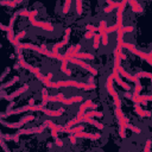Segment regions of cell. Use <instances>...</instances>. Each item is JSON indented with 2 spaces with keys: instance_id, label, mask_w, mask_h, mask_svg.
Masks as SVG:
<instances>
[{
  "instance_id": "1",
  "label": "cell",
  "mask_w": 152,
  "mask_h": 152,
  "mask_svg": "<svg viewBox=\"0 0 152 152\" xmlns=\"http://www.w3.org/2000/svg\"><path fill=\"white\" fill-rule=\"evenodd\" d=\"M17 48L19 49H29V50H32V51H36L41 55H45L48 57H51V58H56L61 62L64 61V56L58 54V53H53V51H49L46 48H42V46H37L35 44H31V43H17Z\"/></svg>"
},
{
  "instance_id": "2",
  "label": "cell",
  "mask_w": 152,
  "mask_h": 152,
  "mask_svg": "<svg viewBox=\"0 0 152 152\" xmlns=\"http://www.w3.org/2000/svg\"><path fill=\"white\" fill-rule=\"evenodd\" d=\"M97 105H95L93 101L91 99H88L86 100L80 106V109H79V113H77V115H76V118H74L73 120H70L66 126H64V132H67L70 127H73V126H75L76 124H80L82 121V118H83V114L86 113V109L87 108H92V109H96Z\"/></svg>"
},
{
  "instance_id": "3",
  "label": "cell",
  "mask_w": 152,
  "mask_h": 152,
  "mask_svg": "<svg viewBox=\"0 0 152 152\" xmlns=\"http://www.w3.org/2000/svg\"><path fill=\"white\" fill-rule=\"evenodd\" d=\"M46 88H61V87H75L77 89H83L87 86V83H82V82H77V81H74V80H67V81H57V82H51L49 80L43 79L42 81Z\"/></svg>"
},
{
  "instance_id": "4",
  "label": "cell",
  "mask_w": 152,
  "mask_h": 152,
  "mask_svg": "<svg viewBox=\"0 0 152 152\" xmlns=\"http://www.w3.org/2000/svg\"><path fill=\"white\" fill-rule=\"evenodd\" d=\"M38 15V11L37 10H33V11H30V15H29V20L31 23L32 26H36V28H39V29H43L45 31H49V32H53L54 31V26L51 24L49 23H45V21H38L35 19V17Z\"/></svg>"
},
{
  "instance_id": "5",
  "label": "cell",
  "mask_w": 152,
  "mask_h": 152,
  "mask_svg": "<svg viewBox=\"0 0 152 152\" xmlns=\"http://www.w3.org/2000/svg\"><path fill=\"white\" fill-rule=\"evenodd\" d=\"M64 56V61H67V62H70V63H74V64H76V66H80L81 68H83V69H86L87 71H89L92 75H94V76H96L97 75V70L94 68V67H92V66H89V64H87V63L83 61V59H80V58H76V57H70V56H68V55H63Z\"/></svg>"
},
{
  "instance_id": "6",
  "label": "cell",
  "mask_w": 152,
  "mask_h": 152,
  "mask_svg": "<svg viewBox=\"0 0 152 152\" xmlns=\"http://www.w3.org/2000/svg\"><path fill=\"white\" fill-rule=\"evenodd\" d=\"M122 48H126L129 50V51H131L132 54H134V55H137L138 57H142L143 59H145L149 64H151V57H152V54L151 53H149V54H145V53H143V51H140V50H138L137 48H135V45H133V44H131V43H125V42H122Z\"/></svg>"
},
{
  "instance_id": "7",
  "label": "cell",
  "mask_w": 152,
  "mask_h": 152,
  "mask_svg": "<svg viewBox=\"0 0 152 152\" xmlns=\"http://www.w3.org/2000/svg\"><path fill=\"white\" fill-rule=\"evenodd\" d=\"M106 88H107L108 94L114 99V104H115V106L117 107H121V100H120L117 91L114 89V87H113V75L108 76L107 82H106Z\"/></svg>"
},
{
  "instance_id": "8",
  "label": "cell",
  "mask_w": 152,
  "mask_h": 152,
  "mask_svg": "<svg viewBox=\"0 0 152 152\" xmlns=\"http://www.w3.org/2000/svg\"><path fill=\"white\" fill-rule=\"evenodd\" d=\"M35 120V115H32V114H30V115H26V117H24L20 121L18 122H7V121H4L3 119H0V124H3L5 127H8V129H20L23 127V126L25 124H28L30 121Z\"/></svg>"
},
{
  "instance_id": "9",
  "label": "cell",
  "mask_w": 152,
  "mask_h": 152,
  "mask_svg": "<svg viewBox=\"0 0 152 152\" xmlns=\"http://www.w3.org/2000/svg\"><path fill=\"white\" fill-rule=\"evenodd\" d=\"M115 114L119 119V124H120V137L121 138H126V124L129 122V119L124 115V113L121 111V107H117L115 108Z\"/></svg>"
},
{
  "instance_id": "10",
  "label": "cell",
  "mask_w": 152,
  "mask_h": 152,
  "mask_svg": "<svg viewBox=\"0 0 152 152\" xmlns=\"http://www.w3.org/2000/svg\"><path fill=\"white\" fill-rule=\"evenodd\" d=\"M46 129V126L43 124L41 126H38V127H33V129H28V130H19L17 131V134L21 135V134H33V133H38V134H41L44 132V130Z\"/></svg>"
},
{
  "instance_id": "11",
  "label": "cell",
  "mask_w": 152,
  "mask_h": 152,
  "mask_svg": "<svg viewBox=\"0 0 152 152\" xmlns=\"http://www.w3.org/2000/svg\"><path fill=\"white\" fill-rule=\"evenodd\" d=\"M125 97H127L130 100H132L133 102H138V104H142L143 101H151L152 100V96L151 95H133V94H130V93H126L125 94Z\"/></svg>"
},
{
  "instance_id": "12",
  "label": "cell",
  "mask_w": 152,
  "mask_h": 152,
  "mask_svg": "<svg viewBox=\"0 0 152 152\" xmlns=\"http://www.w3.org/2000/svg\"><path fill=\"white\" fill-rule=\"evenodd\" d=\"M29 88H30L29 84H24L23 87H20L19 89H17L16 92H13L12 94H10V95H8V94H5V95H4V99L7 100V101H13V99H16L17 96H19V95H21L23 93H25V92L29 89Z\"/></svg>"
},
{
  "instance_id": "13",
  "label": "cell",
  "mask_w": 152,
  "mask_h": 152,
  "mask_svg": "<svg viewBox=\"0 0 152 152\" xmlns=\"http://www.w3.org/2000/svg\"><path fill=\"white\" fill-rule=\"evenodd\" d=\"M112 75H113V80L115 81V82H117V83H118L121 88H124V89H125V91H127V92L131 89V87L129 86V83H126V82H124V81H122L121 76L119 75V73H118V70H117L115 68L113 69V74H112Z\"/></svg>"
},
{
  "instance_id": "14",
  "label": "cell",
  "mask_w": 152,
  "mask_h": 152,
  "mask_svg": "<svg viewBox=\"0 0 152 152\" xmlns=\"http://www.w3.org/2000/svg\"><path fill=\"white\" fill-rule=\"evenodd\" d=\"M18 13H15L13 17H12L10 19V24H8V26H7V39L11 42V43H13L15 41V35H13V25H15V21H16V18H17Z\"/></svg>"
},
{
  "instance_id": "15",
  "label": "cell",
  "mask_w": 152,
  "mask_h": 152,
  "mask_svg": "<svg viewBox=\"0 0 152 152\" xmlns=\"http://www.w3.org/2000/svg\"><path fill=\"white\" fill-rule=\"evenodd\" d=\"M76 138H82V139H92V140H96V139H100L101 138V134L100 133H86L83 131L81 132H76V133H73Z\"/></svg>"
},
{
  "instance_id": "16",
  "label": "cell",
  "mask_w": 152,
  "mask_h": 152,
  "mask_svg": "<svg viewBox=\"0 0 152 152\" xmlns=\"http://www.w3.org/2000/svg\"><path fill=\"white\" fill-rule=\"evenodd\" d=\"M70 32H71V29H67V30H66L64 39H63L62 42H59V43H57V44L54 45V48H53V53H58V49H59V48H63V46H66V45H67V43L69 42Z\"/></svg>"
},
{
  "instance_id": "17",
  "label": "cell",
  "mask_w": 152,
  "mask_h": 152,
  "mask_svg": "<svg viewBox=\"0 0 152 152\" xmlns=\"http://www.w3.org/2000/svg\"><path fill=\"white\" fill-rule=\"evenodd\" d=\"M18 66L19 67H23V68H25V69H28L30 73H32V74H38V73H41V70H39V68H36V67H32L31 64H29V63H26L24 61V58L23 59H19V62H18Z\"/></svg>"
},
{
  "instance_id": "18",
  "label": "cell",
  "mask_w": 152,
  "mask_h": 152,
  "mask_svg": "<svg viewBox=\"0 0 152 152\" xmlns=\"http://www.w3.org/2000/svg\"><path fill=\"white\" fill-rule=\"evenodd\" d=\"M82 121H84V122H87V124H91V125L95 126V127H96V129H99V130H104V127H105V126H104L102 124H101V122H97V121H95L93 118H91V117H87L86 114H83Z\"/></svg>"
},
{
  "instance_id": "19",
  "label": "cell",
  "mask_w": 152,
  "mask_h": 152,
  "mask_svg": "<svg viewBox=\"0 0 152 152\" xmlns=\"http://www.w3.org/2000/svg\"><path fill=\"white\" fill-rule=\"evenodd\" d=\"M134 109H135V113L140 117H146V118L151 117V112L150 111H144L143 107L140 106V104H138V102H134Z\"/></svg>"
},
{
  "instance_id": "20",
  "label": "cell",
  "mask_w": 152,
  "mask_h": 152,
  "mask_svg": "<svg viewBox=\"0 0 152 152\" xmlns=\"http://www.w3.org/2000/svg\"><path fill=\"white\" fill-rule=\"evenodd\" d=\"M44 114L45 115H49V117H61L63 113H64V108L63 107H61L59 109H57V111H53V109H48V108H44Z\"/></svg>"
},
{
  "instance_id": "21",
  "label": "cell",
  "mask_w": 152,
  "mask_h": 152,
  "mask_svg": "<svg viewBox=\"0 0 152 152\" xmlns=\"http://www.w3.org/2000/svg\"><path fill=\"white\" fill-rule=\"evenodd\" d=\"M43 124L46 126V127H50L51 130H56L57 132H64V127H63V126H59V125L53 122L51 120H45Z\"/></svg>"
},
{
  "instance_id": "22",
  "label": "cell",
  "mask_w": 152,
  "mask_h": 152,
  "mask_svg": "<svg viewBox=\"0 0 152 152\" xmlns=\"http://www.w3.org/2000/svg\"><path fill=\"white\" fill-rule=\"evenodd\" d=\"M83 101V97L81 95H77V96H71L69 99H63L62 100V104H64V105H71L74 102H82Z\"/></svg>"
},
{
  "instance_id": "23",
  "label": "cell",
  "mask_w": 152,
  "mask_h": 152,
  "mask_svg": "<svg viewBox=\"0 0 152 152\" xmlns=\"http://www.w3.org/2000/svg\"><path fill=\"white\" fill-rule=\"evenodd\" d=\"M127 3L131 5L133 12H137V13H139V12H143V6H142L140 4H139V3L137 1V0H129Z\"/></svg>"
},
{
  "instance_id": "24",
  "label": "cell",
  "mask_w": 152,
  "mask_h": 152,
  "mask_svg": "<svg viewBox=\"0 0 152 152\" xmlns=\"http://www.w3.org/2000/svg\"><path fill=\"white\" fill-rule=\"evenodd\" d=\"M70 57H76L80 59H94V56L92 54H88V53H76Z\"/></svg>"
},
{
  "instance_id": "25",
  "label": "cell",
  "mask_w": 152,
  "mask_h": 152,
  "mask_svg": "<svg viewBox=\"0 0 152 152\" xmlns=\"http://www.w3.org/2000/svg\"><path fill=\"white\" fill-rule=\"evenodd\" d=\"M19 81V76H15L13 79H12L11 81H8V82H6V83H4V84H1L0 86V92H3L4 89H6V88H10L11 86H13L16 82H18Z\"/></svg>"
},
{
  "instance_id": "26",
  "label": "cell",
  "mask_w": 152,
  "mask_h": 152,
  "mask_svg": "<svg viewBox=\"0 0 152 152\" xmlns=\"http://www.w3.org/2000/svg\"><path fill=\"white\" fill-rule=\"evenodd\" d=\"M63 99H64V94H63V93H58L57 95L49 96L48 101H49V102H62Z\"/></svg>"
},
{
  "instance_id": "27",
  "label": "cell",
  "mask_w": 152,
  "mask_h": 152,
  "mask_svg": "<svg viewBox=\"0 0 152 152\" xmlns=\"http://www.w3.org/2000/svg\"><path fill=\"white\" fill-rule=\"evenodd\" d=\"M84 114H86L87 117H91V118H94V117H96V118H102V117H104V113H102V112H97V111H95V109L88 112V113H84Z\"/></svg>"
},
{
  "instance_id": "28",
  "label": "cell",
  "mask_w": 152,
  "mask_h": 152,
  "mask_svg": "<svg viewBox=\"0 0 152 152\" xmlns=\"http://www.w3.org/2000/svg\"><path fill=\"white\" fill-rule=\"evenodd\" d=\"M122 12H120V11H118L117 12V24H115V26H117V30L118 29H120V28H122L124 25H122Z\"/></svg>"
},
{
  "instance_id": "29",
  "label": "cell",
  "mask_w": 152,
  "mask_h": 152,
  "mask_svg": "<svg viewBox=\"0 0 152 152\" xmlns=\"http://www.w3.org/2000/svg\"><path fill=\"white\" fill-rule=\"evenodd\" d=\"M134 76H135L137 79H139V80H140L142 77L151 79V77H152V74H151V73H149V71H139V73H137Z\"/></svg>"
},
{
  "instance_id": "30",
  "label": "cell",
  "mask_w": 152,
  "mask_h": 152,
  "mask_svg": "<svg viewBox=\"0 0 152 152\" xmlns=\"http://www.w3.org/2000/svg\"><path fill=\"white\" fill-rule=\"evenodd\" d=\"M48 99H49L48 89H46V88H43V89H42V105L43 106H46V104L49 102Z\"/></svg>"
},
{
  "instance_id": "31",
  "label": "cell",
  "mask_w": 152,
  "mask_h": 152,
  "mask_svg": "<svg viewBox=\"0 0 152 152\" xmlns=\"http://www.w3.org/2000/svg\"><path fill=\"white\" fill-rule=\"evenodd\" d=\"M67 63H68L67 61H63V62H62L61 71H62V73H64V74H66V75H68V76H70V75H71V70L67 68Z\"/></svg>"
},
{
  "instance_id": "32",
  "label": "cell",
  "mask_w": 152,
  "mask_h": 152,
  "mask_svg": "<svg viewBox=\"0 0 152 152\" xmlns=\"http://www.w3.org/2000/svg\"><path fill=\"white\" fill-rule=\"evenodd\" d=\"M93 38H94V43H93V48H94V49H99V46H100V42H101V36H100V33H99V35H96V33H94V36H93Z\"/></svg>"
},
{
  "instance_id": "33",
  "label": "cell",
  "mask_w": 152,
  "mask_h": 152,
  "mask_svg": "<svg viewBox=\"0 0 152 152\" xmlns=\"http://www.w3.org/2000/svg\"><path fill=\"white\" fill-rule=\"evenodd\" d=\"M126 129L131 130L133 133H137V134L142 133V130H140V129H139V127H137V126H134V125H131L130 122H127V124H126Z\"/></svg>"
},
{
  "instance_id": "34",
  "label": "cell",
  "mask_w": 152,
  "mask_h": 152,
  "mask_svg": "<svg viewBox=\"0 0 152 152\" xmlns=\"http://www.w3.org/2000/svg\"><path fill=\"white\" fill-rule=\"evenodd\" d=\"M25 36H26V31H20L17 36H15V41H13V43L12 44H15V45H17V43L21 39V38H24Z\"/></svg>"
},
{
  "instance_id": "35",
  "label": "cell",
  "mask_w": 152,
  "mask_h": 152,
  "mask_svg": "<svg viewBox=\"0 0 152 152\" xmlns=\"http://www.w3.org/2000/svg\"><path fill=\"white\" fill-rule=\"evenodd\" d=\"M84 130V127H83V126H76V127H70L68 131H67V133H70V134H73V133H76V132H81V131H83Z\"/></svg>"
},
{
  "instance_id": "36",
  "label": "cell",
  "mask_w": 152,
  "mask_h": 152,
  "mask_svg": "<svg viewBox=\"0 0 152 152\" xmlns=\"http://www.w3.org/2000/svg\"><path fill=\"white\" fill-rule=\"evenodd\" d=\"M76 12L79 16L82 15V0H76Z\"/></svg>"
},
{
  "instance_id": "37",
  "label": "cell",
  "mask_w": 152,
  "mask_h": 152,
  "mask_svg": "<svg viewBox=\"0 0 152 152\" xmlns=\"http://www.w3.org/2000/svg\"><path fill=\"white\" fill-rule=\"evenodd\" d=\"M100 36H101V42H102V44H104L105 46L108 45V35H107L106 32H102Z\"/></svg>"
},
{
  "instance_id": "38",
  "label": "cell",
  "mask_w": 152,
  "mask_h": 152,
  "mask_svg": "<svg viewBox=\"0 0 152 152\" xmlns=\"http://www.w3.org/2000/svg\"><path fill=\"white\" fill-rule=\"evenodd\" d=\"M70 5H71V0H66L64 6H63V13H68L70 10Z\"/></svg>"
},
{
  "instance_id": "39",
  "label": "cell",
  "mask_w": 152,
  "mask_h": 152,
  "mask_svg": "<svg viewBox=\"0 0 152 152\" xmlns=\"http://www.w3.org/2000/svg\"><path fill=\"white\" fill-rule=\"evenodd\" d=\"M18 13V16H20V17H29V15H30V11L29 10H20V11H18L17 12Z\"/></svg>"
},
{
  "instance_id": "40",
  "label": "cell",
  "mask_w": 152,
  "mask_h": 152,
  "mask_svg": "<svg viewBox=\"0 0 152 152\" xmlns=\"http://www.w3.org/2000/svg\"><path fill=\"white\" fill-rule=\"evenodd\" d=\"M133 30H134V28H133V26H122V28H121L122 33H126V32H132Z\"/></svg>"
},
{
  "instance_id": "41",
  "label": "cell",
  "mask_w": 152,
  "mask_h": 152,
  "mask_svg": "<svg viewBox=\"0 0 152 152\" xmlns=\"http://www.w3.org/2000/svg\"><path fill=\"white\" fill-rule=\"evenodd\" d=\"M10 70H11V69H10V67H7V68L5 69V71L1 74V76H0V82H3V80H4V79L6 77V76H7V74L10 73Z\"/></svg>"
},
{
  "instance_id": "42",
  "label": "cell",
  "mask_w": 152,
  "mask_h": 152,
  "mask_svg": "<svg viewBox=\"0 0 152 152\" xmlns=\"http://www.w3.org/2000/svg\"><path fill=\"white\" fill-rule=\"evenodd\" d=\"M151 140L150 139H147L146 140V145H145V147H144V152H150V150H151Z\"/></svg>"
},
{
  "instance_id": "43",
  "label": "cell",
  "mask_w": 152,
  "mask_h": 152,
  "mask_svg": "<svg viewBox=\"0 0 152 152\" xmlns=\"http://www.w3.org/2000/svg\"><path fill=\"white\" fill-rule=\"evenodd\" d=\"M3 138H4V140H7V142L15 140V135H12V134H4Z\"/></svg>"
},
{
  "instance_id": "44",
  "label": "cell",
  "mask_w": 152,
  "mask_h": 152,
  "mask_svg": "<svg viewBox=\"0 0 152 152\" xmlns=\"http://www.w3.org/2000/svg\"><path fill=\"white\" fill-rule=\"evenodd\" d=\"M86 29L88 30V31H92V32H96L97 31V28H95L94 25H86Z\"/></svg>"
},
{
  "instance_id": "45",
  "label": "cell",
  "mask_w": 152,
  "mask_h": 152,
  "mask_svg": "<svg viewBox=\"0 0 152 152\" xmlns=\"http://www.w3.org/2000/svg\"><path fill=\"white\" fill-rule=\"evenodd\" d=\"M114 31H117V26L115 25H113V26H109V28H106V33H111V32H114Z\"/></svg>"
},
{
  "instance_id": "46",
  "label": "cell",
  "mask_w": 152,
  "mask_h": 152,
  "mask_svg": "<svg viewBox=\"0 0 152 152\" xmlns=\"http://www.w3.org/2000/svg\"><path fill=\"white\" fill-rule=\"evenodd\" d=\"M0 146H1L5 151H8V147L5 145V143H4V138H3V137H0Z\"/></svg>"
},
{
  "instance_id": "47",
  "label": "cell",
  "mask_w": 152,
  "mask_h": 152,
  "mask_svg": "<svg viewBox=\"0 0 152 152\" xmlns=\"http://www.w3.org/2000/svg\"><path fill=\"white\" fill-rule=\"evenodd\" d=\"M93 36H94V32H92V31H88V32H86L84 38H86V39H89V38H93Z\"/></svg>"
},
{
  "instance_id": "48",
  "label": "cell",
  "mask_w": 152,
  "mask_h": 152,
  "mask_svg": "<svg viewBox=\"0 0 152 152\" xmlns=\"http://www.w3.org/2000/svg\"><path fill=\"white\" fill-rule=\"evenodd\" d=\"M53 76H54V74H53V73H49L46 76H44V79H45V80H49V81H51Z\"/></svg>"
},
{
  "instance_id": "49",
  "label": "cell",
  "mask_w": 152,
  "mask_h": 152,
  "mask_svg": "<svg viewBox=\"0 0 152 152\" xmlns=\"http://www.w3.org/2000/svg\"><path fill=\"white\" fill-rule=\"evenodd\" d=\"M69 139H70V142H71V144H76V139H77V138H76V137H75L74 134H71Z\"/></svg>"
},
{
  "instance_id": "50",
  "label": "cell",
  "mask_w": 152,
  "mask_h": 152,
  "mask_svg": "<svg viewBox=\"0 0 152 152\" xmlns=\"http://www.w3.org/2000/svg\"><path fill=\"white\" fill-rule=\"evenodd\" d=\"M112 10H114L112 6H107V7H105V13H109V12H112Z\"/></svg>"
},
{
  "instance_id": "51",
  "label": "cell",
  "mask_w": 152,
  "mask_h": 152,
  "mask_svg": "<svg viewBox=\"0 0 152 152\" xmlns=\"http://www.w3.org/2000/svg\"><path fill=\"white\" fill-rule=\"evenodd\" d=\"M0 30H1V31H7V26H5L4 24L0 23Z\"/></svg>"
},
{
  "instance_id": "52",
  "label": "cell",
  "mask_w": 152,
  "mask_h": 152,
  "mask_svg": "<svg viewBox=\"0 0 152 152\" xmlns=\"http://www.w3.org/2000/svg\"><path fill=\"white\" fill-rule=\"evenodd\" d=\"M10 102H11V104H10V105H8V106H7V111H10V109H11V108H12V107H13V106H15V105H16V104H15V102H13V101H10Z\"/></svg>"
},
{
  "instance_id": "53",
  "label": "cell",
  "mask_w": 152,
  "mask_h": 152,
  "mask_svg": "<svg viewBox=\"0 0 152 152\" xmlns=\"http://www.w3.org/2000/svg\"><path fill=\"white\" fill-rule=\"evenodd\" d=\"M120 58H121V59H126V58H127V56H126L125 54H122V53H121V54H120Z\"/></svg>"
},
{
  "instance_id": "54",
  "label": "cell",
  "mask_w": 152,
  "mask_h": 152,
  "mask_svg": "<svg viewBox=\"0 0 152 152\" xmlns=\"http://www.w3.org/2000/svg\"><path fill=\"white\" fill-rule=\"evenodd\" d=\"M29 105H35V99H33V97L29 100Z\"/></svg>"
},
{
  "instance_id": "55",
  "label": "cell",
  "mask_w": 152,
  "mask_h": 152,
  "mask_svg": "<svg viewBox=\"0 0 152 152\" xmlns=\"http://www.w3.org/2000/svg\"><path fill=\"white\" fill-rule=\"evenodd\" d=\"M88 82H89V83H94V77H93V76H92V77H89Z\"/></svg>"
},
{
  "instance_id": "56",
  "label": "cell",
  "mask_w": 152,
  "mask_h": 152,
  "mask_svg": "<svg viewBox=\"0 0 152 152\" xmlns=\"http://www.w3.org/2000/svg\"><path fill=\"white\" fill-rule=\"evenodd\" d=\"M13 1H15L16 4H20V3H21V0H13Z\"/></svg>"
},
{
  "instance_id": "57",
  "label": "cell",
  "mask_w": 152,
  "mask_h": 152,
  "mask_svg": "<svg viewBox=\"0 0 152 152\" xmlns=\"http://www.w3.org/2000/svg\"><path fill=\"white\" fill-rule=\"evenodd\" d=\"M4 95H5V93H4V94L0 93V100H3V99H4Z\"/></svg>"
},
{
  "instance_id": "58",
  "label": "cell",
  "mask_w": 152,
  "mask_h": 152,
  "mask_svg": "<svg viewBox=\"0 0 152 152\" xmlns=\"http://www.w3.org/2000/svg\"><path fill=\"white\" fill-rule=\"evenodd\" d=\"M0 137H3V133H1V131H0Z\"/></svg>"
},
{
  "instance_id": "59",
  "label": "cell",
  "mask_w": 152,
  "mask_h": 152,
  "mask_svg": "<svg viewBox=\"0 0 152 152\" xmlns=\"http://www.w3.org/2000/svg\"><path fill=\"white\" fill-rule=\"evenodd\" d=\"M0 48H1V44H0Z\"/></svg>"
},
{
  "instance_id": "60",
  "label": "cell",
  "mask_w": 152,
  "mask_h": 152,
  "mask_svg": "<svg viewBox=\"0 0 152 152\" xmlns=\"http://www.w3.org/2000/svg\"><path fill=\"white\" fill-rule=\"evenodd\" d=\"M0 93H1V92H0Z\"/></svg>"
}]
</instances>
